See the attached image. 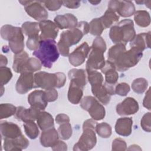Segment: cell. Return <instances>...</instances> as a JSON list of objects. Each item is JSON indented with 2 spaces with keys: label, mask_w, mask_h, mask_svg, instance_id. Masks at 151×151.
<instances>
[{
  "label": "cell",
  "mask_w": 151,
  "mask_h": 151,
  "mask_svg": "<svg viewBox=\"0 0 151 151\" xmlns=\"http://www.w3.org/2000/svg\"><path fill=\"white\" fill-rule=\"evenodd\" d=\"M32 54L41 62V64L46 68H50L54 63L59 57V52L56 42L54 40H40L38 48L35 50Z\"/></svg>",
  "instance_id": "1"
},
{
  "label": "cell",
  "mask_w": 151,
  "mask_h": 151,
  "mask_svg": "<svg viewBox=\"0 0 151 151\" xmlns=\"http://www.w3.org/2000/svg\"><path fill=\"white\" fill-rule=\"evenodd\" d=\"M135 36L133 22L129 19H123L111 27L109 32L111 40L116 44L123 43L126 45L127 42H131Z\"/></svg>",
  "instance_id": "2"
},
{
  "label": "cell",
  "mask_w": 151,
  "mask_h": 151,
  "mask_svg": "<svg viewBox=\"0 0 151 151\" xmlns=\"http://www.w3.org/2000/svg\"><path fill=\"white\" fill-rule=\"evenodd\" d=\"M1 35L4 40L9 41V47L15 54L23 51L24 37L21 28L11 25H5L1 29Z\"/></svg>",
  "instance_id": "3"
},
{
  "label": "cell",
  "mask_w": 151,
  "mask_h": 151,
  "mask_svg": "<svg viewBox=\"0 0 151 151\" xmlns=\"http://www.w3.org/2000/svg\"><path fill=\"white\" fill-rule=\"evenodd\" d=\"M35 88L40 87L43 89H49L54 87H63L66 81V76L64 73L58 72L48 73L45 71H40L34 75Z\"/></svg>",
  "instance_id": "4"
},
{
  "label": "cell",
  "mask_w": 151,
  "mask_h": 151,
  "mask_svg": "<svg viewBox=\"0 0 151 151\" xmlns=\"http://www.w3.org/2000/svg\"><path fill=\"white\" fill-rule=\"evenodd\" d=\"M97 124L94 119H88L84 122L83 134L78 142L74 145L73 150L87 151L95 146L97 138L94 130Z\"/></svg>",
  "instance_id": "5"
},
{
  "label": "cell",
  "mask_w": 151,
  "mask_h": 151,
  "mask_svg": "<svg viewBox=\"0 0 151 151\" xmlns=\"http://www.w3.org/2000/svg\"><path fill=\"white\" fill-rule=\"evenodd\" d=\"M84 35L83 32L77 26L63 31L61 34L60 39L57 44V47L60 54L64 57L68 56L70 47L77 44Z\"/></svg>",
  "instance_id": "6"
},
{
  "label": "cell",
  "mask_w": 151,
  "mask_h": 151,
  "mask_svg": "<svg viewBox=\"0 0 151 151\" xmlns=\"http://www.w3.org/2000/svg\"><path fill=\"white\" fill-rule=\"evenodd\" d=\"M142 51L131 48L128 51L122 53L114 61L116 70L119 71H125L130 68L135 66L142 57Z\"/></svg>",
  "instance_id": "7"
},
{
  "label": "cell",
  "mask_w": 151,
  "mask_h": 151,
  "mask_svg": "<svg viewBox=\"0 0 151 151\" xmlns=\"http://www.w3.org/2000/svg\"><path fill=\"white\" fill-rule=\"evenodd\" d=\"M81 108L87 111L90 116L95 120H101L106 115L105 109L94 97L85 96L80 101Z\"/></svg>",
  "instance_id": "8"
},
{
  "label": "cell",
  "mask_w": 151,
  "mask_h": 151,
  "mask_svg": "<svg viewBox=\"0 0 151 151\" xmlns=\"http://www.w3.org/2000/svg\"><path fill=\"white\" fill-rule=\"evenodd\" d=\"M25 6L26 12L34 19L42 21L48 18V12L42 6L41 1H19Z\"/></svg>",
  "instance_id": "9"
},
{
  "label": "cell",
  "mask_w": 151,
  "mask_h": 151,
  "mask_svg": "<svg viewBox=\"0 0 151 151\" xmlns=\"http://www.w3.org/2000/svg\"><path fill=\"white\" fill-rule=\"evenodd\" d=\"M88 60L86 63V70L101 69L105 65L106 61L104 57L105 50L99 47L91 46Z\"/></svg>",
  "instance_id": "10"
},
{
  "label": "cell",
  "mask_w": 151,
  "mask_h": 151,
  "mask_svg": "<svg viewBox=\"0 0 151 151\" xmlns=\"http://www.w3.org/2000/svg\"><path fill=\"white\" fill-rule=\"evenodd\" d=\"M108 9L123 17H129L135 12V7L130 1H110Z\"/></svg>",
  "instance_id": "11"
},
{
  "label": "cell",
  "mask_w": 151,
  "mask_h": 151,
  "mask_svg": "<svg viewBox=\"0 0 151 151\" xmlns=\"http://www.w3.org/2000/svg\"><path fill=\"white\" fill-rule=\"evenodd\" d=\"M91 50L86 42H83L77 47L70 54H69V62L73 66L77 67L81 65L88 56Z\"/></svg>",
  "instance_id": "12"
},
{
  "label": "cell",
  "mask_w": 151,
  "mask_h": 151,
  "mask_svg": "<svg viewBox=\"0 0 151 151\" xmlns=\"http://www.w3.org/2000/svg\"><path fill=\"white\" fill-rule=\"evenodd\" d=\"M33 88H35L33 73L24 72L21 73L16 83L17 91L21 94H25Z\"/></svg>",
  "instance_id": "13"
},
{
  "label": "cell",
  "mask_w": 151,
  "mask_h": 151,
  "mask_svg": "<svg viewBox=\"0 0 151 151\" xmlns=\"http://www.w3.org/2000/svg\"><path fill=\"white\" fill-rule=\"evenodd\" d=\"M41 33L40 35V40H54L58 35V28L54 22L50 20H44L39 23Z\"/></svg>",
  "instance_id": "14"
},
{
  "label": "cell",
  "mask_w": 151,
  "mask_h": 151,
  "mask_svg": "<svg viewBox=\"0 0 151 151\" xmlns=\"http://www.w3.org/2000/svg\"><path fill=\"white\" fill-rule=\"evenodd\" d=\"M139 107L137 101L132 97L126 98L116 106V111L120 116H127L136 113Z\"/></svg>",
  "instance_id": "15"
},
{
  "label": "cell",
  "mask_w": 151,
  "mask_h": 151,
  "mask_svg": "<svg viewBox=\"0 0 151 151\" xmlns=\"http://www.w3.org/2000/svg\"><path fill=\"white\" fill-rule=\"evenodd\" d=\"M28 101L31 107L44 110L48 104L44 91L34 90L28 96Z\"/></svg>",
  "instance_id": "16"
},
{
  "label": "cell",
  "mask_w": 151,
  "mask_h": 151,
  "mask_svg": "<svg viewBox=\"0 0 151 151\" xmlns=\"http://www.w3.org/2000/svg\"><path fill=\"white\" fill-rule=\"evenodd\" d=\"M29 145V141L24 135H21L15 139L5 138L4 142V149L6 151L22 150L26 149Z\"/></svg>",
  "instance_id": "17"
},
{
  "label": "cell",
  "mask_w": 151,
  "mask_h": 151,
  "mask_svg": "<svg viewBox=\"0 0 151 151\" xmlns=\"http://www.w3.org/2000/svg\"><path fill=\"white\" fill-rule=\"evenodd\" d=\"M40 112V110L31 106L29 109L19 106L17 109L15 117L17 120L24 122L34 121L37 120Z\"/></svg>",
  "instance_id": "18"
},
{
  "label": "cell",
  "mask_w": 151,
  "mask_h": 151,
  "mask_svg": "<svg viewBox=\"0 0 151 151\" xmlns=\"http://www.w3.org/2000/svg\"><path fill=\"white\" fill-rule=\"evenodd\" d=\"M0 126L2 139H15L22 135L20 128L15 123L4 121L1 122Z\"/></svg>",
  "instance_id": "19"
},
{
  "label": "cell",
  "mask_w": 151,
  "mask_h": 151,
  "mask_svg": "<svg viewBox=\"0 0 151 151\" xmlns=\"http://www.w3.org/2000/svg\"><path fill=\"white\" fill-rule=\"evenodd\" d=\"M54 22L61 29L74 28L78 24L77 18L71 14L57 15L54 18Z\"/></svg>",
  "instance_id": "20"
},
{
  "label": "cell",
  "mask_w": 151,
  "mask_h": 151,
  "mask_svg": "<svg viewBox=\"0 0 151 151\" xmlns=\"http://www.w3.org/2000/svg\"><path fill=\"white\" fill-rule=\"evenodd\" d=\"M59 134L55 129L52 127L42 130L40 137L41 144L45 147H53L58 141Z\"/></svg>",
  "instance_id": "21"
},
{
  "label": "cell",
  "mask_w": 151,
  "mask_h": 151,
  "mask_svg": "<svg viewBox=\"0 0 151 151\" xmlns=\"http://www.w3.org/2000/svg\"><path fill=\"white\" fill-rule=\"evenodd\" d=\"M83 87L73 80H70L68 91V99L74 104L79 103L83 94Z\"/></svg>",
  "instance_id": "22"
},
{
  "label": "cell",
  "mask_w": 151,
  "mask_h": 151,
  "mask_svg": "<svg viewBox=\"0 0 151 151\" xmlns=\"http://www.w3.org/2000/svg\"><path fill=\"white\" fill-rule=\"evenodd\" d=\"M150 32L147 33L143 32L135 36L133 40L130 42L131 48H136L140 51H143L146 48H150Z\"/></svg>",
  "instance_id": "23"
},
{
  "label": "cell",
  "mask_w": 151,
  "mask_h": 151,
  "mask_svg": "<svg viewBox=\"0 0 151 151\" xmlns=\"http://www.w3.org/2000/svg\"><path fill=\"white\" fill-rule=\"evenodd\" d=\"M101 70L105 74V83L114 86L119 78V74L116 71L114 64L109 60H107Z\"/></svg>",
  "instance_id": "24"
},
{
  "label": "cell",
  "mask_w": 151,
  "mask_h": 151,
  "mask_svg": "<svg viewBox=\"0 0 151 151\" xmlns=\"http://www.w3.org/2000/svg\"><path fill=\"white\" fill-rule=\"evenodd\" d=\"M133 120L131 117H121L117 120L115 124L116 132L123 136H128L132 133Z\"/></svg>",
  "instance_id": "25"
},
{
  "label": "cell",
  "mask_w": 151,
  "mask_h": 151,
  "mask_svg": "<svg viewBox=\"0 0 151 151\" xmlns=\"http://www.w3.org/2000/svg\"><path fill=\"white\" fill-rule=\"evenodd\" d=\"M29 59V55L25 51H22L15 54L14 57L12 68L18 73H22L23 70Z\"/></svg>",
  "instance_id": "26"
},
{
  "label": "cell",
  "mask_w": 151,
  "mask_h": 151,
  "mask_svg": "<svg viewBox=\"0 0 151 151\" xmlns=\"http://www.w3.org/2000/svg\"><path fill=\"white\" fill-rule=\"evenodd\" d=\"M37 122L41 130H45L54 127L53 117L48 112H40L37 117Z\"/></svg>",
  "instance_id": "27"
},
{
  "label": "cell",
  "mask_w": 151,
  "mask_h": 151,
  "mask_svg": "<svg viewBox=\"0 0 151 151\" xmlns=\"http://www.w3.org/2000/svg\"><path fill=\"white\" fill-rule=\"evenodd\" d=\"M91 91L94 96L103 104L107 105L110 101L111 96L109 94L104 85L92 87Z\"/></svg>",
  "instance_id": "28"
},
{
  "label": "cell",
  "mask_w": 151,
  "mask_h": 151,
  "mask_svg": "<svg viewBox=\"0 0 151 151\" xmlns=\"http://www.w3.org/2000/svg\"><path fill=\"white\" fill-rule=\"evenodd\" d=\"M100 19L104 28L106 29L116 23L119 21V16L117 15L115 12L108 9Z\"/></svg>",
  "instance_id": "29"
},
{
  "label": "cell",
  "mask_w": 151,
  "mask_h": 151,
  "mask_svg": "<svg viewBox=\"0 0 151 151\" xmlns=\"http://www.w3.org/2000/svg\"><path fill=\"white\" fill-rule=\"evenodd\" d=\"M68 76L70 80H75L83 87L87 84L86 72L83 69H71L69 71Z\"/></svg>",
  "instance_id": "30"
},
{
  "label": "cell",
  "mask_w": 151,
  "mask_h": 151,
  "mask_svg": "<svg viewBox=\"0 0 151 151\" xmlns=\"http://www.w3.org/2000/svg\"><path fill=\"white\" fill-rule=\"evenodd\" d=\"M134 15V21L139 26L146 27L150 25V17L149 13L147 11L144 10L137 11Z\"/></svg>",
  "instance_id": "31"
},
{
  "label": "cell",
  "mask_w": 151,
  "mask_h": 151,
  "mask_svg": "<svg viewBox=\"0 0 151 151\" xmlns=\"http://www.w3.org/2000/svg\"><path fill=\"white\" fill-rule=\"evenodd\" d=\"M87 78L92 87H95L103 84V77L102 74L95 70H86Z\"/></svg>",
  "instance_id": "32"
},
{
  "label": "cell",
  "mask_w": 151,
  "mask_h": 151,
  "mask_svg": "<svg viewBox=\"0 0 151 151\" xmlns=\"http://www.w3.org/2000/svg\"><path fill=\"white\" fill-rule=\"evenodd\" d=\"M126 45L123 43H118L112 46L108 52V60L113 63L116 59L123 52L126 51Z\"/></svg>",
  "instance_id": "33"
},
{
  "label": "cell",
  "mask_w": 151,
  "mask_h": 151,
  "mask_svg": "<svg viewBox=\"0 0 151 151\" xmlns=\"http://www.w3.org/2000/svg\"><path fill=\"white\" fill-rule=\"evenodd\" d=\"M22 29L28 37L34 35H38L40 31L39 24L35 22H25L22 25Z\"/></svg>",
  "instance_id": "34"
},
{
  "label": "cell",
  "mask_w": 151,
  "mask_h": 151,
  "mask_svg": "<svg viewBox=\"0 0 151 151\" xmlns=\"http://www.w3.org/2000/svg\"><path fill=\"white\" fill-rule=\"evenodd\" d=\"M104 29L100 18H94L89 24V32L93 35L99 37Z\"/></svg>",
  "instance_id": "35"
},
{
  "label": "cell",
  "mask_w": 151,
  "mask_h": 151,
  "mask_svg": "<svg viewBox=\"0 0 151 151\" xmlns=\"http://www.w3.org/2000/svg\"><path fill=\"white\" fill-rule=\"evenodd\" d=\"M24 127L26 134L31 139L37 137L39 134V130L34 121L24 122Z\"/></svg>",
  "instance_id": "36"
},
{
  "label": "cell",
  "mask_w": 151,
  "mask_h": 151,
  "mask_svg": "<svg viewBox=\"0 0 151 151\" xmlns=\"http://www.w3.org/2000/svg\"><path fill=\"white\" fill-rule=\"evenodd\" d=\"M17 107L9 103L1 104L0 105V119L8 118L15 114Z\"/></svg>",
  "instance_id": "37"
},
{
  "label": "cell",
  "mask_w": 151,
  "mask_h": 151,
  "mask_svg": "<svg viewBox=\"0 0 151 151\" xmlns=\"http://www.w3.org/2000/svg\"><path fill=\"white\" fill-rule=\"evenodd\" d=\"M148 86L147 81L144 78H137L133 80L132 84L133 90L138 94H142L147 89Z\"/></svg>",
  "instance_id": "38"
},
{
  "label": "cell",
  "mask_w": 151,
  "mask_h": 151,
  "mask_svg": "<svg viewBox=\"0 0 151 151\" xmlns=\"http://www.w3.org/2000/svg\"><path fill=\"white\" fill-rule=\"evenodd\" d=\"M95 130L97 134L103 138H108L111 134V127L110 125L105 122L97 124Z\"/></svg>",
  "instance_id": "39"
},
{
  "label": "cell",
  "mask_w": 151,
  "mask_h": 151,
  "mask_svg": "<svg viewBox=\"0 0 151 151\" xmlns=\"http://www.w3.org/2000/svg\"><path fill=\"white\" fill-rule=\"evenodd\" d=\"M41 68V63L38 59L35 58H29L22 73L31 72L34 73L38 71Z\"/></svg>",
  "instance_id": "40"
},
{
  "label": "cell",
  "mask_w": 151,
  "mask_h": 151,
  "mask_svg": "<svg viewBox=\"0 0 151 151\" xmlns=\"http://www.w3.org/2000/svg\"><path fill=\"white\" fill-rule=\"evenodd\" d=\"M60 137L63 140H68L72 135V128L70 122L64 123L60 124L58 129Z\"/></svg>",
  "instance_id": "41"
},
{
  "label": "cell",
  "mask_w": 151,
  "mask_h": 151,
  "mask_svg": "<svg viewBox=\"0 0 151 151\" xmlns=\"http://www.w3.org/2000/svg\"><path fill=\"white\" fill-rule=\"evenodd\" d=\"M12 77V72L8 67H1L0 68V80L1 85L7 84Z\"/></svg>",
  "instance_id": "42"
},
{
  "label": "cell",
  "mask_w": 151,
  "mask_h": 151,
  "mask_svg": "<svg viewBox=\"0 0 151 151\" xmlns=\"http://www.w3.org/2000/svg\"><path fill=\"white\" fill-rule=\"evenodd\" d=\"M40 39L39 35H34L28 37L27 41V46L30 50H36L39 46Z\"/></svg>",
  "instance_id": "43"
},
{
  "label": "cell",
  "mask_w": 151,
  "mask_h": 151,
  "mask_svg": "<svg viewBox=\"0 0 151 151\" xmlns=\"http://www.w3.org/2000/svg\"><path fill=\"white\" fill-rule=\"evenodd\" d=\"M130 87L126 83H121L116 85L114 88L115 94L121 96H125L130 91Z\"/></svg>",
  "instance_id": "44"
},
{
  "label": "cell",
  "mask_w": 151,
  "mask_h": 151,
  "mask_svg": "<svg viewBox=\"0 0 151 151\" xmlns=\"http://www.w3.org/2000/svg\"><path fill=\"white\" fill-rule=\"evenodd\" d=\"M46 8L50 11H55L58 10L63 5V1H41Z\"/></svg>",
  "instance_id": "45"
},
{
  "label": "cell",
  "mask_w": 151,
  "mask_h": 151,
  "mask_svg": "<svg viewBox=\"0 0 151 151\" xmlns=\"http://www.w3.org/2000/svg\"><path fill=\"white\" fill-rule=\"evenodd\" d=\"M141 127L143 130L147 132H150L151 126H150V113L148 112L144 114L141 119L140 122Z\"/></svg>",
  "instance_id": "46"
},
{
  "label": "cell",
  "mask_w": 151,
  "mask_h": 151,
  "mask_svg": "<svg viewBox=\"0 0 151 151\" xmlns=\"http://www.w3.org/2000/svg\"><path fill=\"white\" fill-rule=\"evenodd\" d=\"M126 143L121 138H116L112 142V150H126Z\"/></svg>",
  "instance_id": "47"
},
{
  "label": "cell",
  "mask_w": 151,
  "mask_h": 151,
  "mask_svg": "<svg viewBox=\"0 0 151 151\" xmlns=\"http://www.w3.org/2000/svg\"><path fill=\"white\" fill-rule=\"evenodd\" d=\"M46 99L48 102H52L55 101L58 98V92L54 88L46 89L44 91Z\"/></svg>",
  "instance_id": "48"
},
{
  "label": "cell",
  "mask_w": 151,
  "mask_h": 151,
  "mask_svg": "<svg viewBox=\"0 0 151 151\" xmlns=\"http://www.w3.org/2000/svg\"><path fill=\"white\" fill-rule=\"evenodd\" d=\"M63 5L68 8L76 9L78 8L81 4L80 1H63Z\"/></svg>",
  "instance_id": "49"
},
{
  "label": "cell",
  "mask_w": 151,
  "mask_h": 151,
  "mask_svg": "<svg viewBox=\"0 0 151 151\" xmlns=\"http://www.w3.org/2000/svg\"><path fill=\"white\" fill-rule=\"evenodd\" d=\"M55 122L57 124H61L64 123L70 122L69 117L65 114H59L55 117Z\"/></svg>",
  "instance_id": "50"
},
{
  "label": "cell",
  "mask_w": 151,
  "mask_h": 151,
  "mask_svg": "<svg viewBox=\"0 0 151 151\" xmlns=\"http://www.w3.org/2000/svg\"><path fill=\"white\" fill-rule=\"evenodd\" d=\"M53 150H67V146L65 143L61 140H58L57 143L52 147Z\"/></svg>",
  "instance_id": "51"
},
{
  "label": "cell",
  "mask_w": 151,
  "mask_h": 151,
  "mask_svg": "<svg viewBox=\"0 0 151 151\" xmlns=\"http://www.w3.org/2000/svg\"><path fill=\"white\" fill-rule=\"evenodd\" d=\"M150 88H149L147 90V91L146 93L145 97L144 98L143 101V106L147 109L148 110H150Z\"/></svg>",
  "instance_id": "52"
},
{
  "label": "cell",
  "mask_w": 151,
  "mask_h": 151,
  "mask_svg": "<svg viewBox=\"0 0 151 151\" xmlns=\"http://www.w3.org/2000/svg\"><path fill=\"white\" fill-rule=\"evenodd\" d=\"M7 58L5 56H4L3 55H1V61H0V65L1 67H5L7 64Z\"/></svg>",
  "instance_id": "53"
},
{
  "label": "cell",
  "mask_w": 151,
  "mask_h": 151,
  "mask_svg": "<svg viewBox=\"0 0 151 151\" xmlns=\"http://www.w3.org/2000/svg\"><path fill=\"white\" fill-rule=\"evenodd\" d=\"M138 149L141 150V149L139 147V146L136 145L130 146V147L128 149V150H138Z\"/></svg>",
  "instance_id": "54"
},
{
  "label": "cell",
  "mask_w": 151,
  "mask_h": 151,
  "mask_svg": "<svg viewBox=\"0 0 151 151\" xmlns=\"http://www.w3.org/2000/svg\"><path fill=\"white\" fill-rule=\"evenodd\" d=\"M90 3L92 4L93 5H97L98 4H99L100 2V1H88Z\"/></svg>",
  "instance_id": "55"
}]
</instances>
